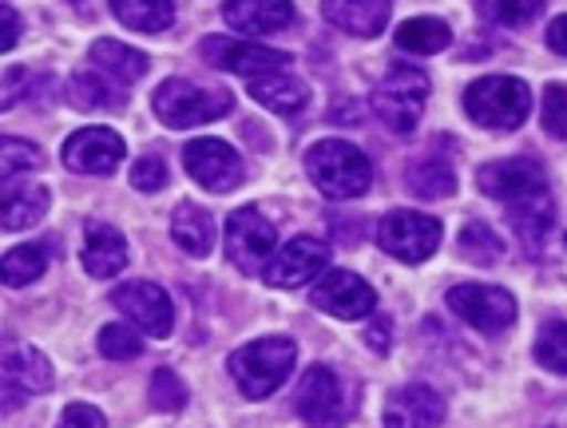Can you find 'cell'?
<instances>
[{"label":"cell","mask_w":567,"mask_h":428,"mask_svg":"<svg viewBox=\"0 0 567 428\" xmlns=\"http://www.w3.org/2000/svg\"><path fill=\"white\" fill-rule=\"evenodd\" d=\"M127 267V238L107 222H87L84 230V270L92 278H115Z\"/></svg>","instance_id":"20"},{"label":"cell","mask_w":567,"mask_h":428,"mask_svg":"<svg viewBox=\"0 0 567 428\" xmlns=\"http://www.w3.org/2000/svg\"><path fill=\"white\" fill-rule=\"evenodd\" d=\"M449 310L481 333H504L516 322V297L501 285H453Z\"/></svg>","instance_id":"9"},{"label":"cell","mask_w":567,"mask_h":428,"mask_svg":"<svg viewBox=\"0 0 567 428\" xmlns=\"http://www.w3.org/2000/svg\"><path fill=\"white\" fill-rule=\"evenodd\" d=\"M548 48L559 52V56H567V17H556L548 24Z\"/></svg>","instance_id":"40"},{"label":"cell","mask_w":567,"mask_h":428,"mask_svg":"<svg viewBox=\"0 0 567 428\" xmlns=\"http://www.w3.org/2000/svg\"><path fill=\"white\" fill-rule=\"evenodd\" d=\"M4 385L9 393H48L56 385V373H52V362H48L40 349H12L4 357Z\"/></svg>","instance_id":"23"},{"label":"cell","mask_w":567,"mask_h":428,"mask_svg":"<svg viewBox=\"0 0 567 428\" xmlns=\"http://www.w3.org/2000/svg\"><path fill=\"white\" fill-rule=\"evenodd\" d=\"M48 242H29V247H12L0 262V274H4V285H29L37 282L40 274L48 270Z\"/></svg>","instance_id":"30"},{"label":"cell","mask_w":567,"mask_h":428,"mask_svg":"<svg viewBox=\"0 0 567 428\" xmlns=\"http://www.w3.org/2000/svg\"><path fill=\"white\" fill-rule=\"evenodd\" d=\"M536 362L567 377V322H548L536 337Z\"/></svg>","instance_id":"33"},{"label":"cell","mask_w":567,"mask_h":428,"mask_svg":"<svg viewBox=\"0 0 567 428\" xmlns=\"http://www.w3.org/2000/svg\"><path fill=\"white\" fill-rule=\"evenodd\" d=\"M100 353L104 357H112V362H132V357H140L143 353V342H140V333L127 330V325H104L100 330Z\"/></svg>","instance_id":"34"},{"label":"cell","mask_w":567,"mask_h":428,"mask_svg":"<svg viewBox=\"0 0 567 428\" xmlns=\"http://www.w3.org/2000/svg\"><path fill=\"white\" fill-rule=\"evenodd\" d=\"M17 36H20V17H17L12 4H4V52L17 48Z\"/></svg>","instance_id":"41"},{"label":"cell","mask_w":567,"mask_h":428,"mask_svg":"<svg viewBox=\"0 0 567 428\" xmlns=\"http://www.w3.org/2000/svg\"><path fill=\"white\" fill-rule=\"evenodd\" d=\"M306 175L326 199H361L373 182V163L346 139H318L306 152Z\"/></svg>","instance_id":"2"},{"label":"cell","mask_w":567,"mask_h":428,"mask_svg":"<svg viewBox=\"0 0 567 428\" xmlns=\"http://www.w3.org/2000/svg\"><path fill=\"white\" fill-rule=\"evenodd\" d=\"M223 20L243 36H275L293 24V4L290 0H227L223 4Z\"/></svg>","instance_id":"17"},{"label":"cell","mask_w":567,"mask_h":428,"mask_svg":"<svg viewBox=\"0 0 567 428\" xmlns=\"http://www.w3.org/2000/svg\"><path fill=\"white\" fill-rule=\"evenodd\" d=\"M203 56L210 67H223V72H235V76L258 80L270 76V72H290V56L275 52V48L262 44H246V40H227V36H207L203 40Z\"/></svg>","instance_id":"11"},{"label":"cell","mask_w":567,"mask_h":428,"mask_svg":"<svg viewBox=\"0 0 567 428\" xmlns=\"http://www.w3.org/2000/svg\"><path fill=\"white\" fill-rule=\"evenodd\" d=\"M152 405L163 413H179L187 405V385L179 380V373L171 369H155L152 377Z\"/></svg>","instance_id":"35"},{"label":"cell","mask_w":567,"mask_h":428,"mask_svg":"<svg viewBox=\"0 0 567 428\" xmlns=\"http://www.w3.org/2000/svg\"><path fill=\"white\" fill-rule=\"evenodd\" d=\"M365 342H369V349H373V353H385L389 349V325L373 322V325H369V333H365Z\"/></svg>","instance_id":"42"},{"label":"cell","mask_w":567,"mask_h":428,"mask_svg":"<svg viewBox=\"0 0 567 428\" xmlns=\"http://www.w3.org/2000/svg\"><path fill=\"white\" fill-rule=\"evenodd\" d=\"M405 182L416 199H449L456 190V175L449 163H441L436 155H425V159L409 163Z\"/></svg>","instance_id":"29"},{"label":"cell","mask_w":567,"mask_h":428,"mask_svg":"<svg viewBox=\"0 0 567 428\" xmlns=\"http://www.w3.org/2000/svg\"><path fill=\"white\" fill-rule=\"evenodd\" d=\"M298 417L310 428H341L350 409H346V393H341V380L333 377V369L326 365H313L310 373L298 385Z\"/></svg>","instance_id":"15"},{"label":"cell","mask_w":567,"mask_h":428,"mask_svg":"<svg viewBox=\"0 0 567 428\" xmlns=\"http://www.w3.org/2000/svg\"><path fill=\"white\" fill-rule=\"evenodd\" d=\"M464 112L488 132H516L532 112V92L516 76H484L464 92Z\"/></svg>","instance_id":"4"},{"label":"cell","mask_w":567,"mask_h":428,"mask_svg":"<svg viewBox=\"0 0 567 428\" xmlns=\"http://www.w3.org/2000/svg\"><path fill=\"white\" fill-rule=\"evenodd\" d=\"M183 167L199 187L215 190V195H227L243 182V159L223 139H190L183 147Z\"/></svg>","instance_id":"10"},{"label":"cell","mask_w":567,"mask_h":428,"mask_svg":"<svg viewBox=\"0 0 567 428\" xmlns=\"http://www.w3.org/2000/svg\"><path fill=\"white\" fill-rule=\"evenodd\" d=\"M539 115H544V132H548L551 139H567V84L544 87Z\"/></svg>","instance_id":"36"},{"label":"cell","mask_w":567,"mask_h":428,"mask_svg":"<svg viewBox=\"0 0 567 428\" xmlns=\"http://www.w3.org/2000/svg\"><path fill=\"white\" fill-rule=\"evenodd\" d=\"M293 362H298V345L290 337H258V342L230 353L227 369L243 397L262 400L282 389L286 377L293 373Z\"/></svg>","instance_id":"3"},{"label":"cell","mask_w":567,"mask_h":428,"mask_svg":"<svg viewBox=\"0 0 567 428\" xmlns=\"http://www.w3.org/2000/svg\"><path fill=\"white\" fill-rule=\"evenodd\" d=\"M313 305L330 317H341V322H358V317H369L378 310V294L365 278L350 274V270H326L313 282Z\"/></svg>","instance_id":"12"},{"label":"cell","mask_w":567,"mask_h":428,"mask_svg":"<svg viewBox=\"0 0 567 428\" xmlns=\"http://www.w3.org/2000/svg\"><path fill=\"white\" fill-rule=\"evenodd\" d=\"M425 100H429V76L421 67H409L398 64L389 67V76L378 84L373 92V112L378 119L389 127L393 135H409L425 112Z\"/></svg>","instance_id":"6"},{"label":"cell","mask_w":567,"mask_h":428,"mask_svg":"<svg viewBox=\"0 0 567 428\" xmlns=\"http://www.w3.org/2000/svg\"><path fill=\"white\" fill-rule=\"evenodd\" d=\"M56 428H107L104 413L95 409V405H84V400H72L64 413H60Z\"/></svg>","instance_id":"39"},{"label":"cell","mask_w":567,"mask_h":428,"mask_svg":"<svg viewBox=\"0 0 567 428\" xmlns=\"http://www.w3.org/2000/svg\"><path fill=\"white\" fill-rule=\"evenodd\" d=\"M120 24H127L132 32H167L175 20V0H107Z\"/></svg>","instance_id":"26"},{"label":"cell","mask_w":567,"mask_h":428,"mask_svg":"<svg viewBox=\"0 0 567 428\" xmlns=\"http://www.w3.org/2000/svg\"><path fill=\"white\" fill-rule=\"evenodd\" d=\"M445 420V400L429 385H401L385 400V428H436Z\"/></svg>","instance_id":"18"},{"label":"cell","mask_w":567,"mask_h":428,"mask_svg":"<svg viewBox=\"0 0 567 428\" xmlns=\"http://www.w3.org/2000/svg\"><path fill=\"white\" fill-rule=\"evenodd\" d=\"M92 64L107 76H115L120 84H135L140 76H147V56L135 48L120 44V40H95L92 44Z\"/></svg>","instance_id":"28"},{"label":"cell","mask_w":567,"mask_h":428,"mask_svg":"<svg viewBox=\"0 0 567 428\" xmlns=\"http://www.w3.org/2000/svg\"><path fill=\"white\" fill-rule=\"evenodd\" d=\"M250 95H255L262 107H270V112H278V115H293V112H302V107L310 104V92H306V84L298 76H290V72H270V76L250 80Z\"/></svg>","instance_id":"25"},{"label":"cell","mask_w":567,"mask_h":428,"mask_svg":"<svg viewBox=\"0 0 567 428\" xmlns=\"http://www.w3.org/2000/svg\"><path fill=\"white\" fill-rule=\"evenodd\" d=\"M275 247H278V230L262 210L243 207L227 219V258L243 274H258V270L270 267Z\"/></svg>","instance_id":"8"},{"label":"cell","mask_w":567,"mask_h":428,"mask_svg":"<svg viewBox=\"0 0 567 428\" xmlns=\"http://www.w3.org/2000/svg\"><path fill=\"white\" fill-rule=\"evenodd\" d=\"M441 219L416 215V210H389L378 222V247L398 262H425L441 247Z\"/></svg>","instance_id":"7"},{"label":"cell","mask_w":567,"mask_h":428,"mask_svg":"<svg viewBox=\"0 0 567 428\" xmlns=\"http://www.w3.org/2000/svg\"><path fill=\"white\" fill-rule=\"evenodd\" d=\"M163 182H167V163H163L159 155H143V159H135V167H132L135 190L152 195V190H163Z\"/></svg>","instance_id":"38"},{"label":"cell","mask_w":567,"mask_h":428,"mask_svg":"<svg viewBox=\"0 0 567 428\" xmlns=\"http://www.w3.org/2000/svg\"><path fill=\"white\" fill-rule=\"evenodd\" d=\"M68 100L84 112H100V107H123L127 104V84H120L107 72H76L68 80Z\"/></svg>","instance_id":"24"},{"label":"cell","mask_w":567,"mask_h":428,"mask_svg":"<svg viewBox=\"0 0 567 428\" xmlns=\"http://www.w3.org/2000/svg\"><path fill=\"white\" fill-rule=\"evenodd\" d=\"M461 258H468L473 267H496L504 258V242L496 238V230L484 222H468L461 230Z\"/></svg>","instance_id":"31"},{"label":"cell","mask_w":567,"mask_h":428,"mask_svg":"<svg viewBox=\"0 0 567 428\" xmlns=\"http://www.w3.org/2000/svg\"><path fill=\"white\" fill-rule=\"evenodd\" d=\"M0 147H4V152H0V179H17V175H29V171H40V167H44V155H40L37 143L4 135Z\"/></svg>","instance_id":"32"},{"label":"cell","mask_w":567,"mask_h":428,"mask_svg":"<svg viewBox=\"0 0 567 428\" xmlns=\"http://www.w3.org/2000/svg\"><path fill=\"white\" fill-rule=\"evenodd\" d=\"M326 267H330V247L310 234H298L270 258V267H266L262 274L275 290H298V285L322 278Z\"/></svg>","instance_id":"13"},{"label":"cell","mask_w":567,"mask_h":428,"mask_svg":"<svg viewBox=\"0 0 567 428\" xmlns=\"http://www.w3.org/2000/svg\"><path fill=\"white\" fill-rule=\"evenodd\" d=\"M544 9H548V0H488V17H496L501 24H512V29L532 24Z\"/></svg>","instance_id":"37"},{"label":"cell","mask_w":567,"mask_h":428,"mask_svg":"<svg viewBox=\"0 0 567 428\" xmlns=\"http://www.w3.org/2000/svg\"><path fill=\"white\" fill-rule=\"evenodd\" d=\"M230 92H210V87H199L190 84V80L183 76H171L163 80L159 87H155L152 95V107L155 115H159L163 124L175 127V132H183V127H199V124H210V119H218V115L230 112Z\"/></svg>","instance_id":"5"},{"label":"cell","mask_w":567,"mask_h":428,"mask_svg":"<svg viewBox=\"0 0 567 428\" xmlns=\"http://www.w3.org/2000/svg\"><path fill=\"white\" fill-rule=\"evenodd\" d=\"M123 135L112 127H80L64 139V163L80 175H107L123 163Z\"/></svg>","instance_id":"16"},{"label":"cell","mask_w":567,"mask_h":428,"mask_svg":"<svg viewBox=\"0 0 567 428\" xmlns=\"http://www.w3.org/2000/svg\"><path fill=\"white\" fill-rule=\"evenodd\" d=\"M48 195L44 182H20V179H4V230H24L37 227L48 215Z\"/></svg>","instance_id":"22"},{"label":"cell","mask_w":567,"mask_h":428,"mask_svg":"<svg viewBox=\"0 0 567 428\" xmlns=\"http://www.w3.org/2000/svg\"><path fill=\"white\" fill-rule=\"evenodd\" d=\"M112 305L123 310V317L132 325H140L143 333L152 337H167L175 330V310H171V297L163 285L155 282H123L112 290Z\"/></svg>","instance_id":"14"},{"label":"cell","mask_w":567,"mask_h":428,"mask_svg":"<svg viewBox=\"0 0 567 428\" xmlns=\"http://www.w3.org/2000/svg\"><path fill=\"white\" fill-rule=\"evenodd\" d=\"M322 12L350 36H381L389 24V0H322Z\"/></svg>","instance_id":"19"},{"label":"cell","mask_w":567,"mask_h":428,"mask_svg":"<svg viewBox=\"0 0 567 428\" xmlns=\"http://www.w3.org/2000/svg\"><path fill=\"white\" fill-rule=\"evenodd\" d=\"M476 182L488 199L504 202L512 210V227L516 234L528 242L532 250L544 242L551 227V190H548V175L536 159H501V163H484L476 171Z\"/></svg>","instance_id":"1"},{"label":"cell","mask_w":567,"mask_h":428,"mask_svg":"<svg viewBox=\"0 0 567 428\" xmlns=\"http://www.w3.org/2000/svg\"><path fill=\"white\" fill-rule=\"evenodd\" d=\"M453 44V29L436 17H413L398 29V48L409 56H433Z\"/></svg>","instance_id":"27"},{"label":"cell","mask_w":567,"mask_h":428,"mask_svg":"<svg viewBox=\"0 0 567 428\" xmlns=\"http://www.w3.org/2000/svg\"><path fill=\"white\" fill-rule=\"evenodd\" d=\"M171 238L190 258H207L215 250V219L195 202H179L171 215Z\"/></svg>","instance_id":"21"}]
</instances>
